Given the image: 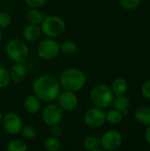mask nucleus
I'll return each mask as SVG.
<instances>
[{
  "instance_id": "f257e3e1",
  "label": "nucleus",
  "mask_w": 150,
  "mask_h": 151,
  "mask_svg": "<svg viewBox=\"0 0 150 151\" xmlns=\"http://www.w3.org/2000/svg\"><path fill=\"white\" fill-rule=\"evenodd\" d=\"M61 86L57 79L50 74H42L34 79L32 84L33 94L42 102L49 104L57 101Z\"/></svg>"
},
{
  "instance_id": "f03ea898",
  "label": "nucleus",
  "mask_w": 150,
  "mask_h": 151,
  "mask_svg": "<svg viewBox=\"0 0 150 151\" xmlns=\"http://www.w3.org/2000/svg\"><path fill=\"white\" fill-rule=\"evenodd\" d=\"M58 81L64 89L77 92L86 86L87 77L80 69L68 68L60 74Z\"/></svg>"
},
{
  "instance_id": "7ed1b4c3",
  "label": "nucleus",
  "mask_w": 150,
  "mask_h": 151,
  "mask_svg": "<svg viewBox=\"0 0 150 151\" xmlns=\"http://www.w3.org/2000/svg\"><path fill=\"white\" fill-rule=\"evenodd\" d=\"M114 94L111 88L105 84H97L92 88L89 98L94 106L105 109L112 104Z\"/></svg>"
},
{
  "instance_id": "20e7f679",
  "label": "nucleus",
  "mask_w": 150,
  "mask_h": 151,
  "mask_svg": "<svg viewBox=\"0 0 150 151\" xmlns=\"http://www.w3.org/2000/svg\"><path fill=\"white\" fill-rule=\"evenodd\" d=\"M7 58L13 63H23L28 57L29 50L27 45L20 39H11L4 48Z\"/></svg>"
},
{
  "instance_id": "39448f33",
  "label": "nucleus",
  "mask_w": 150,
  "mask_h": 151,
  "mask_svg": "<svg viewBox=\"0 0 150 151\" xmlns=\"http://www.w3.org/2000/svg\"><path fill=\"white\" fill-rule=\"evenodd\" d=\"M42 33L50 38H56L61 35L65 29V22L60 16L51 15L44 17L41 25Z\"/></svg>"
},
{
  "instance_id": "423d86ee",
  "label": "nucleus",
  "mask_w": 150,
  "mask_h": 151,
  "mask_svg": "<svg viewBox=\"0 0 150 151\" xmlns=\"http://www.w3.org/2000/svg\"><path fill=\"white\" fill-rule=\"evenodd\" d=\"M59 52V43L53 38L43 39L37 46L38 57L44 61L53 60L58 56Z\"/></svg>"
},
{
  "instance_id": "0eeeda50",
  "label": "nucleus",
  "mask_w": 150,
  "mask_h": 151,
  "mask_svg": "<svg viewBox=\"0 0 150 151\" xmlns=\"http://www.w3.org/2000/svg\"><path fill=\"white\" fill-rule=\"evenodd\" d=\"M84 123L90 128L102 127L106 122V112L103 109L94 106L89 108L84 114Z\"/></svg>"
},
{
  "instance_id": "6e6552de",
  "label": "nucleus",
  "mask_w": 150,
  "mask_h": 151,
  "mask_svg": "<svg viewBox=\"0 0 150 151\" xmlns=\"http://www.w3.org/2000/svg\"><path fill=\"white\" fill-rule=\"evenodd\" d=\"M63 116L64 111L57 104H55L54 102L49 103L43 108L42 112V119L48 127L59 124L63 119Z\"/></svg>"
},
{
  "instance_id": "1a4fd4ad",
  "label": "nucleus",
  "mask_w": 150,
  "mask_h": 151,
  "mask_svg": "<svg viewBox=\"0 0 150 151\" xmlns=\"http://www.w3.org/2000/svg\"><path fill=\"white\" fill-rule=\"evenodd\" d=\"M1 125L4 132L11 135L20 134V131L23 127L21 118L15 112H8L3 116Z\"/></svg>"
},
{
  "instance_id": "9d476101",
  "label": "nucleus",
  "mask_w": 150,
  "mask_h": 151,
  "mask_svg": "<svg viewBox=\"0 0 150 151\" xmlns=\"http://www.w3.org/2000/svg\"><path fill=\"white\" fill-rule=\"evenodd\" d=\"M123 142L122 134L116 130L105 132L100 139V146L103 150L113 151L118 150Z\"/></svg>"
},
{
  "instance_id": "9b49d317",
  "label": "nucleus",
  "mask_w": 150,
  "mask_h": 151,
  "mask_svg": "<svg viewBox=\"0 0 150 151\" xmlns=\"http://www.w3.org/2000/svg\"><path fill=\"white\" fill-rule=\"evenodd\" d=\"M57 104L64 111H72L78 106L79 98L75 92L70 90H64L60 91L57 98Z\"/></svg>"
},
{
  "instance_id": "f8f14e48",
  "label": "nucleus",
  "mask_w": 150,
  "mask_h": 151,
  "mask_svg": "<svg viewBox=\"0 0 150 151\" xmlns=\"http://www.w3.org/2000/svg\"><path fill=\"white\" fill-rule=\"evenodd\" d=\"M27 70L22 63H14L9 71L11 82L15 84L22 83L27 78Z\"/></svg>"
},
{
  "instance_id": "ddd939ff",
  "label": "nucleus",
  "mask_w": 150,
  "mask_h": 151,
  "mask_svg": "<svg viewBox=\"0 0 150 151\" xmlns=\"http://www.w3.org/2000/svg\"><path fill=\"white\" fill-rule=\"evenodd\" d=\"M42 35V33L40 25L28 24L24 27V29L22 31V35H23L24 39L29 42H36L37 40L40 39Z\"/></svg>"
},
{
  "instance_id": "4468645a",
  "label": "nucleus",
  "mask_w": 150,
  "mask_h": 151,
  "mask_svg": "<svg viewBox=\"0 0 150 151\" xmlns=\"http://www.w3.org/2000/svg\"><path fill=\"white\" fill-rule=\"evenodd\" d=\"M23 106L25 111L29 114H35L37 113L42 107V101L34 95H28L26 96L23 102Z\"/></svg>"
},
{
  "instance_id": "2eb2a0df",
  "label": "nucleus",
  "mask_w": 150,
  "mask_h": 151,
  "mask_svg": "<svg viewBox=\"0 0 150 151\" xmlns=\"http://www.w3.org/2000/svg\"><path fill=\"white\" fill-rule=\"evenodd\" d=\"M112 104L114 106V109L122 112L124 116L128 115L129 107H130V100L125 95L117 96L116 97H114Z\"/></svg>"
},
{
  "instance_id": "dca6fc26",
  "label": "nucleus",
  "mask_w": 150,
  "mask_h": 151,
  "mask_svg": "<svg viewBox=\"0 0 150 151\" xmlns=\"http://www.w3.org/2000/svg\"><path fill=\"white\" fill-rule=\"evenodd\" d=\"M44 16L38 8H30L26 13V19L28 24L41 25Z\"/></svg>"
},
{
  "instance_id": "f3484780",
  "label": "nucleus",
  "mask_w": 150,
  "mask_h": 151,
  "mask_svg": "<svg viewBox=\"0 0 150 151\" xmlns=\"http://www.w3.org/2000/svg\"><path fill=\"white\" fill-rule=\"evenodd\" d=\"M135 119L141 125H150V106H143L136 110L134 113Z\"/></svg>"
},
{
  "instance_id": "a211bd4d",
  "label": "nucleus",
  "mask_w": 150,
  "mask_h": 151,
  "mask_svg": "<svg viewBox=\"0 0 150 151\" xmlns=\"http://www.w3.org/2000/svg\"><path fill=\"white\" fill-rule=\"evenodd\" d=\"M111 88L115 96L125 95L128 89V83L124 78H117L112 82Z\"/></svg>"
},
{
  "instance_id": "6ab92c4d",
  "label": "nucleus",
  "mask_w": 150,
  "mask_h": 151,
  "mask_svg": "<svg viewBox=\"0 0 150 151\" xmlns=\"http://www.w3.org/2000/svg\"><path fill=\"white\" fill-rule=\"evenodd\" d=\"M59 50L64 55L72 56V55L76 54V52L78 50V46H77L76 42H74L73 41L66 40V41L62 42L59 44Z\"/></svg>"
},
{
  "instance_id": "aec40b11",
  "label": "nucleus",
  "mask_w": 150,
  "mask_h": 151,
  "mask_svg": "<svg viewBox=\"0 0 150 151\" xmlns=\"http://www.w3.org/2000/svg\"><path fill=\"white\" fill-rule=\"evenodd\" d=\"M61 142L58 138L50 136L45 139L43 142V148L47 151H58L61 149Z\"/></svg>"
},
{
  "instance_id": "412c9836",
  "label": "nucleus",
  "mask_w": 150,
  "mask_h": 151,
  "mask_svg": "<svg viewBox=\"0 0 150 151\" xmlns=\"http://www.w3.org/2000/svg\"><path fill=\"white\" fill-rule=\"evenodd\" d=\"M123 117L124 115L122 112L116 109H112L106 113V121L111 125H118L122 121Z\"/></svg>"
},
{
  "instance_id": "4be33fe9",
  "label": "nucleus",
  "mask_w": 150,
  "mask_h": 151,
  "mask_svg": "<svg viewBox=\"0 0 150 151\" xmlns=\"http://www.w3.org/2000/svg\"><path fill=\"white\" fill-rule=\"evenodd\" d=\"M8 151H27V145L21 139H12L7 144Z\"/></svg>"
},
{
  "instance_id": "5701e85b",
  "label": "nucleus",
  "mask_w": 150,
  "mask_h": 151,
  "mask_svg": "<svg viewBox=\"0 0 150 151\" xmlns=\"http://www.w3.org/2000/svg\"><path fill=\"white\" fill-rule=\"evenodd\" d=\"M83 147L87 150L93 151L95 148L100 147V139L93 135H88L83 140Z\"/></svg>"
},
{
  "instance_id": "b1692460",
  "label": "nucleus",
  "mask_w": 150,
  "mask_h": 151,
  "mask_svg": "<svg viewBox=\"0 0 150 151\" xmlns=\"http://www.w3.org/2000/svg\"><path fill=\"white\" fill-rule=\"evenodd\" d=\"M20 134L25 139L32 140L37 135V128L33 125H27L22 127Z\"/></svg>"
},
{
  "instance_id": "393cba45",
  "label": "nucleus",
  "mask_w": 150,
  "mask_h": 151,
  "mask_svg": "<svg viewBox=\"0 0 150 151\" xmlns=\"http://www.w3.org/2000/svg\"><path fill=\"white\" fill-rule=\"evenodd\" d=\"M11 83L9 72L0 65V88H4L8 87Z\"/></svg>"
},
{
  "instance_id": "a878e982",
  "label": "nucleus",
  "mask_w": 150,
  "mask_h": 151,
  "mask_svg": "<svg viewBox=\"0 0 150 151\" xmlns=\"http://www.w3.org/2000/svg\"><path fill=\"white\" fill-rule=\"evenodd\" d=\"M141 0H119L120 5L127 11L136 9L141 4Z\"/></svg>"
},
{
  "instance_id": "bb28decb",
  "label": "nucleus",
  "mask_w": 150,
  "mask_h": 151,
  "mask_svg": "<svg viewBox=\"0 0 150 151\" xmlns=\"http://www.w3.org/2000/svg\"><path fill=\"white\" fill-rule=\"evenodd\" d=\"M11 23V16L7 12H0V28L4 29L8 27Z\"/></svg>"
},
{
  "instance_id": "cd10ccee",
  "label": "nucleus",
  "mask_w": 150,
  "mask_h": 151,
  "mask_svg": "<svg viewBox=\"0 0 150 151\" xmlns=\"http://www.w3.org/2000/svg\"><path fill=\"white\" fill-rule=\"evenodd\" d=\"M27 5L29 8H41L42 6H43L47 0H25Z\"/></svg>"
},
{
  "instance_id": "c85d7f7f",
  "label": "nucleus",
  "mask_w": 150,
  "mask_h": 151,
  "mask_svg": "<svg viewBox=\"0 0 150 151\" xmlns=\"http://www.w3.org/2000/svg\"><path fill=\"white\" fill-rule=\"evenodd\" d=\"M50 127V135L51 136L56 137V138H59L63 134V129L59 126V124L53 125Z\"/></svg>"
},
{
  "instance_id": "c756f323",
  "label": "nucleus",
  "mask_w": 150,
  "mask_h": 151,
  "mask_svg": "<svg viewBox=\"0 0 150 151\" xmlns=\"http://www.w3.org/2000/svg\"><path fill=\"white\" fill-rule=\"evenodd\" d=\"M141 95L146 99L150 100V79L143 83L141 87Z\"/></svg>"
},
{
  "instance_id": "7c9ffc66",
  "label": "nucleus",
  "mask_w": 150,
  "mask_h": 151,
  "mask_svg": "<svg viewBox=\"0 0 150 151\" xmlns=\"http://www.w3.org/2000/svg\"><path fill=\"white\" fill-rule=\"evenodd\" d=\"M145 140H146L147 143L150 146V125L148 126V127L145 131Z\"/></svg>"
},
{
  "instance_id": "2f4dec72",
  "label": "nucleus",
  "mask_w": 150,
  "mask_h": 151,
  "mask_svg": "<svg viewBox=\"0 0 150 151\" xmlns=\"http://www.w3.org/2000/svg\"><path fill=\"white\" fill-rule=\"evenodd\" d=\"M2 38H3V35H2V31H1V28H0V42H2Z\"/></svg>"
},
{
  "instance_id": "473e14b6",
  "label": "nucleus",
  "mask_w": 150,
  "mask_h": 151,
  "mask_svg": "<svg viewBox=\"0 0 150 151\" xmlns=\"http://www.w3.org/2000/svg\"><path fill=\"white\" fill-rule=\"evenodd\" d=\"M2 119H3V115H2V113L0 111V125H1V122H2Z\"/></svg>"
},
{
  "instance_id": "72a5a7b5",
  "label": "nucleus",
  "mask_w": 150,
  "mask_h": 151,
  "mask_svg": "<svg viewBox=\"0 0 150 151\" xmlns=\"http://www.w3.org/2000/svg\"><path fill=\"white\" fill-rule=\"evenodd\" d=\"M141 1H145V2H149L150 0H141Z\"/></svg>"
}]
</instances>
